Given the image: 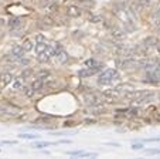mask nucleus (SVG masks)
<instances>
[{
  "instance_id": "7",
  "label": "nucleus",
  "mask_w": 160,
  "mask_h": 159,
  "mask_svg": "<svg viewBox=\"0 0 160 159\" xmlns=\"http://www.w3.org/2000/svg\"><path fill=\"white\" fill-rule=\"evenodd\" d=\"M54 58H55V63L60 64V65H63V64L68 63V60H70V55H68V53L65 51L64 48H61V50H58L57 53L54 54Z\"/></svg>"
},
{
  "instance_id": "12",
  "label": "nucleus",
  "mask_w": 160,
  "mask_h": 159,
  "mask_svg": "<svg viewBox=\"0 0 160 159\" xmlns=\"http://www.w3.org/2000/svg\"><path fill=\"white\" fill-rule=\"evenodd\" d=\"M24 48H23L22 46H14L13 48H11V54L13 55H16L17 57V60H20V58H23L24 57Z\"/></svg>"
},
{
  "instance_id": "27",
  "label": "nucleus",
  "mask_w": 160,
  "mask_h": 159,
  "mask_svg": "<svg viewBox=\"0 0 160 159\" xmlns=\"http://www.w3.org/2000/svg\"><path fill=\"white\" fill-rule=\"evenodd\" d=\"M68 155H71V156H81L84 152L82 151H70V152H67Z\"/></svg>"
},
{
  "instance_id": "15",
  "label": "nucleus",
  "mask_w": 160,
  "mask_h": 159,
  "mask_svg": "<svg viewBox=\"0 0 160 159\" xmlns=\"http://www.w3.org/2000/svg\"><path fill=\"white\" fill-rule=\"evenodd\" d=\"M152 20H153V24H154L156 27H160V7H157L156 10L153 11Z\"/></svg>"
},
{
  "instance_id": "19",
  "label": "nucleus",
  "mask_w": 160,
  "mask_h": 159,
  "mask_svg": "<svg viewBox=\"0 0 160 159\" xmlns=\"http://www.w3.org/2000/svg\"><path fill=\"white\" fill-rule=\"evenodd\" d=\"M10 85H11V90H13V91H17V90H22L23 88V81L14 78V81H13Z\"/></svg>"
},
{
  "instance_id": "1",
  "label": "nucleus",
  "mask_w": 160,
  "mask_h": 159,
  "mask_svg": "<svg viewBox=\"0 0 160 159\" xmlns=\"http://www.w3.org/2000/svg\"><path fill=\"white\" fill-rule=\"evenodd\" d=\"M115 16L125 24L126 32H132L136 29V16L129 10L125 4H116L115 6Z\"/></svg>"
},
{
  "instance_id": "18",
  "label": "nucleus",
  "mask_w": 160,
  "mask_h": 159,
  "mask_svg": "<svg viewBox=\"0 0 160 159\" xmlns=\"http://www.w3.org/2000/svg\"><path fill=\"white\" fill-rule=\"evenodd\" d=\"M50 145H54V142H34L31 146L35 149H43L45 146H50Z\"/></svg>"
},
{
  "instance_id": "31",
  "label": "nucleus",
  "mask_w": 160,
  "mask_h": 159,
  "mask_svg": "<svg viewBox=\"0 0 160 159\" xmlns=\"http://www.w3.org/2000/svg\"><path fill=\"white\" fill-rule=\"evenodd\" d=\"M30 74H31V70H26V71L22 74V78H23V80H26V78H27Z\"/></svg>"
},
{
  "instance_id": "24",
  "label": "nucleus",
  "mask_w": 160,
  "mask_h": 159,
  "mask_svg": "<svg viewBox=\"0 0 160 159\" xmlns=\"http://www.w3.org/2000/svg\"><path fill=\"white\" fill-rule=\"evenodd\" d=\"M54 3V0H41L40 1V6L41 7H48V6H51Z\"/></svg>"
},
{
  "instance_id": "11",
  "label": "nucleus",
  "mask_w": 160,
  "mask_h": 159,
  "mask_svg": "<svg viewBox=\"0 0 160 159\" xmlns=\"http://www.w3.org/2000/svg\"><path fill=\"white\" fill-rule=\"evenodd\" d=\"M0 114H1V115H7V117H10V115H16L17 112H16V109L10 108L9 105H0Z\"/></svg>"
},
{
  "instance_id": "32",
  "label": "nucleus",
  "mask_w": 160,
  "mask_h": 159,
  "mask_svg": "<svg viewBox=\"0 0 160 159\" xmlns=\"http://www.w3.org/2000/svg\"><path fill=\"white\" fill-rule=\"evenodd\" d=\"M96 64H98V63H96L95 60H88V61L85 63V65H86V67H91V65H96Z\"/></svg>"
},
{
  "instance_id": "2",
  "label": "nucleus",
  "mask_w": 160,
  "mask_h": 159,
  "mask_svg": "<svg viewBox=\"0 0 160 159\" xmlns=\"http://www.w3.org/2000/svg\"><path fill=\"white\" fill-rule=\"evenodd\" d=\"M119 73L118 70H113V68H108L105 71H102L99 77H98V84L99 85H112L119 81Z\"/></svg>"
},
{
  "instance_id": "30",
  "label": "nucleus",
  "mask_w": 160,
  "mask_h": 159,
  "mask_svg": "<svg viewBox=\"0 0 160 159\" xmlns=\"http://www.w3.org/2000/svg\"><path fill=\"white\" fill-rule=\"evenodd\" d=\"M19 61H20V64H22V65H29V64H30V60H29V58H24V57H23V58H20Z\"/></svg>"
},
{
  "instance_id": "3",
  "label": "nucleus",
  "mask_w": 160,
  "mask_h": 159,
  "mask_svg": "<svg viewBox=\"0 0 160 159\" xmlns=\"http://www.w3.org/2000/svg\"><path fill=\"white\" fill-rule=\"evenodd\" d=\"M99 71H102V65L101 64H96V65H91V67H86V68H82L78 71V77L81 78H88L91 75L98 74Z\"/></svg>"
},
{
  "instance_id": "34",
  "label": "nucleus",
  "mask_w": 160,
  "mask_h": 159,
  "mask_svg": "<svg viewBox=\"0 0 160 159\" xmlns=\"http://www.w3.org/2000/svg\"><path fill=\"white\" fill-rule=\"evenodd\" d=\"M1 144H6V145H14V144H16V141H3Z\"/></svg>"
},
{
  "instance_id": "28",
  "label": "nucleus",
  "mask_w": 160,
  "mask_h": 159,
  "mask_svg": "<svg viewBox=\"0 0 160 159\" xmlns=\"http://www.w3.org/2000/svg\"><path fill=\"white\" fill-rule=\"evenodd\" d=\"M146 153L147 155H160V149H147Z\"/></svg>"
},
{
  "instance_id": "22",
  "label": "nucleus",
  "mask_w": 160,
  "mask_h": 159,
  "mask_svg": "<svg viewBox=\"0 0 160 159\" xmlns=\"http://www.w3.org/2000/svg\"><path fill=\"white\" fill-rule=\"evenodd\" d=\"M22 47L24 48V51H31L33 48H34V43L30 41V40H29V41H24Z\"/></svg>"
},
{
  "instance_id": "8",
  "label": "nucleus",
  "mask_w": 160,
  "mask_h": 159,
  "mask_svg": "<svg viewBox=\"0 0 160 159\" xmlns=\"http://www.w3.org/2000/svg\"><path fill=\"white\" fill-rule=\"evenodd\" d=\"M129 10L132 11L135 16H138L140 11L143 10V7H142V4H140V1L139 0H132V1H129Z\"/></svg>"
},
{
  "instance_id": "10",
  "label": "nucleus",
  "mask_w": 160,
  "mask_h": 159,
  "mask_svg": "<svg viewBox=\"0 0 160 159\" xmlns=\"http://www.w3.org/2000/svg\"><path fill=\"white\" fill-rule=\"evenodd\" d=\"M13 81H14V77L10 73H3V74L0 75V83H1V85H10Z\"/></svg>"
},
{
  "instance_id": "29",
  "label": "nucleus",
  "mask_w": 160,
  "mask_h": 159,
  "mask_svg": "<svg viewBox=\"0 0 160 159\" xmlns=\"http://www.w3.org/2000/svg\"><path fill=\"white\" fill-rule=\"evenodd\" d=\"M132 151H140V149H143V145L142 144H132Z\"/></svg>"
},
{
  "instance_id": "6",
  "label": "nucleus",
  "mask_w": 160,
  "mask_h": 159,
  "mask_svg": "<svg viewBox=\"0 0 160 159\" xmlns=\"http://www.w3.org/2000/svg\"><path fill=\"white\" fill-rule=\"evenodd\" d=\"M154 98H156V94H154V92H150V91H143V94L139 97L138 99L132 101V102H133V104H149V102H152Z\"/></svg>"
},
{
  "instance_id": "25",
  "label": "nucleus",
  "mask_w": 160,
  "mask_h": 159,
  "mask_svg": "<svg viewBox=\"0 0 160 159\" xmlns=\"http://www.w3.org/2000/svg\"><path fill=\"white\" fill-rule=\"evenodd\" d=\"M104 20V17L102 16H91L89 17V21H92V23H99V21Z\"/></svg>"
},
{
  "instance_id": "20",
  "label": "nucleus",
  "mask_w": 160,
  "mask_h": 159,
  "mask_svg": "<svg viewBox=\"0 0 160 159\" xmlns=\"http://www.w3.org/2000/svg\"><path fill=\"white\" fill-rule=\"evenodd\" d=\"M20 139H29V141H34V139H38V135H34V134H20L19 135Z\"/></svg>"
},
{
  "instance_id": "5",
  "label": "nucleus",
  "mask_w": 160,
  "mask_h": 159,
  "mask_svg": "<svg viewBox=\"0 0 160 159\" xmlns=\"http://www.w3.org/2000/svg\"><path fill=\"white\" fill-rule=\"evenodd\" d=\"M84 99L88 105L91 106H101L102 105V98L99 95H96L95 92H86L84 95Z\"/></svg>"
},
{
  "instance_id": "17",
  "label": "nucleus",
  "mask_w": 160,
  "mask_h": 159,
  "mask_svg": "<svg viewBox=\"0 0 160 159\" xmlns=\"http://www.w3.org/2000/svg\"><path fill=\"white\" fill-rule=\"evenodd\" d=\"M143 9H152L156 4V0H139Z\"/></svg>"
},
{
  "instance_id": "16",
  "label": "nucleus",
  "mask_w": 160,
  "mask_h": 159,
  "mask_svg": "<svg viewBox=\"0 0 160 159\" xmlns=\"http://www.w3.org/2000/svg\"><path fill=\"white\" fill-rule=\"evenodd\" d=\"M22 19L20 17H11L10 20H9V26H10V29H17L19 26H22Z\"/></svg>"
},
{
  "instance_id": "9",
  "label": "nucleus",
  "mask_w": 160,
  "mask_h": 159,
  "mask_svg": "<svg viewBox=\"0 0 160 159\" xmlns=\"http://www.w3.org/2000/svg\"><path fill=\"white\" fill-rule=\"evenodd\" d=\"M67 14H68V17L77 19V17H79V16L82 14V11H81V9H79L78 6H70V7L67 9Z\"/></svg>"
},
{
  "instance_id": "33",
  "label": "nucleus",
  "mask_w": 160,
  "mask_h": 159,
  "mask_svg": "<svg viewBox=\"0 0 160 159\" xmlns=\"http://www.w3.org/2000/svg\"><path fill=\"white\" fill-rule=\"evenodd\" d=\"M74 125H75V122H74V121H67V122L64 124V127H65V128H68V127H74Z\"/></svg>"
},
{
  "instance_id": "21",
  "label": "nucleus",
  "mask_w": 160,
  "mask_h": 159,
  "mask_svg": "<svg viewBox=\"0 0 160 159\" xmlns=\"http://www.w3.org/2000/svg\"><path fill=\"white\" fill-rule=\"evenodd\" d=\"M79 6H84V7H94V6H95V1H94V0H79Z\"/></svg>"
},
{
  "instance_id": "23",
  "label": "nucleus",
  "mask_w": 160,
  "mask_h": 159,
  "mask_svg": "<svg viewBox=\"0 0 160 159\" xmlns=\"http://www.w3.org/2000/svg\"><path fill=\"white\" fill-rule=\"evenodd\" d=\"M41 26L43 27H51V26H54V23L50 17H44V19H41Z\"/></svg>"
},
{
  "instance_id": "26",
  "label": "nucleus",
  "mask_w": 160,
  "mask_h": 159,
  "mask_svg": "<svg viewBox=\"0 0 160 159\" xmlns=\"http://www.w3.org/2000/svg\"><path fill=\"white\" fill-rule=\"evenodd\" d=\"M112 34H113L116 39H122V37H125V33L122 32V30H113Z\"/></svg>"
},
{
  "instance_id": "13",
  "label": "nucleus",
  "mask_w": 160,
  "mask_h": 159,
  "mask_svg": "<svg viewBox=\"0 0 160 159\" xmlns=\"http://www.w3.org/2000/svg\"><path fill=\"white\" fill-rule=\"evenodd\" d=\"M159 44V41H157V39L156 37H147L145 41H143V46L149 50V48H153V47H156Z\"/></svg>"
},
{
  "instance_id": "14",
  "label": "nucleus",
  "mask_w": 160,
  "mask_h": 159,
  "mask_svg": "<svg viewBox=\"0 0 160 159\" xmlns=\"http://www.w3.org/2000/svg\"><path fill=\"white\" fill-rule=\"evenodd\" d=\"M50 44H47L45 41H37V43H34V51L37 54H40V53H43L44 50L48 47Z\"/></svg>"
},
{
  "instance_id": "4",
  "label": "nucleus",
  "mask_w": 160,
  "mask_h": 159,
  "mask_svg": "<svg viewBox=\"0 0 160 159\" xmlns=\"http://www.w3.org/2000/svg\"><path fill=\"white\" fill-rule=\"evenodd\" d=\"M54 54H55V47L54 46H48L45 50H44L43 53L37 54V60L40 61V63H48L50 61V58L54 57Z\"/></svg>"
}]
</instances>
